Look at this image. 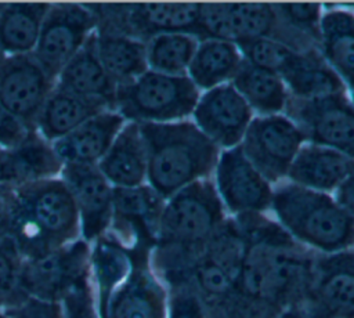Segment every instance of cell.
Segmentation results:
<instances>
[{
	"label": "cell",
	"instance_id": "7",
	"mask_svg": "<svg viewBox=\"0 0 354 318\" xmlns=\"http://www.w3.org/2000/svg\"><path fill=\"white\" fill-rule=\"evenodd\" d=\"M97 29L147 43L162 33L196 32L201 4H87Z\"/></svg>",
	"mask_w": 354,
	"mask_h": 318
},
{
	"label": "cell",
	"instance_id": "8",
	"mask_svg": "<svg viewBox=\"0 0 354 318\" xmlns=\"http://www.w3.org/2000/svg\"><path fill=\"white\" fill-rule=\"evenodd\" d=\"M90 243L82 238L41 256L22 259L19 290L26 297L61 303L90 278Z\"/></svg>",
	"mask_w": 354,
	"mask_h": 318
},
{
	"label": "cell",
	"instance_id": "3",
	"mask_svg": "<svg viewBox=\"0 0 354 318\" xmlns=\"http://www.w3.org/2000/svg\"><path fill=\"white\" fill-rule=\"evenodd\" d=\"M147 152V181L163 199L209 174L217 145L196 124L138 123Z\"/></svg>",
	"mask_w": 354,
	"mask_h": 318
},
{
	"label": "cell",
	"instance_id": "37",
	"mask_svg": "<svg viewBox=\"0 0 354 318\" xmlns=\"http://www.w3.org/2000/svg\"><path fill=\"white\" fill-rule=\"evenodd\" d=\"M8 318H62L59 303L22 297L15 304L4 308Z\"/></svg>",
	"mask_w": 354,
	"mask_h": 318
},
{
	"label": "cell",
	"instance_id": "23",
	"mask_svg": "<svg viewBox=\"0 0 354 318\" xmlns=\"http://www.w3.org/2000/svg\"><path fill=\"white\" fill-rule=\"evenodd\" d=\"M97 167L113 188H133L145 183L147 152L138 123H124Z\"/></svg>",
	"mask_w": 354,
	"mask_h": 318
},
{
	"label": "cell",
	"instance_id": "2",
	"mask_svg": "<svg viewBox=\"0 0 354 318\" xmlns=\"http://www.w3.org/2000/svg\"><path fill=\"white\" fill-rule=\"evenodd\" d=\"M10 238L22 259L41 256L80 239L77 209L59 177L17 187Z\"/></svg>",
	"mask_w": 354,
	"mask_h": 318
},
{
	"label": "cell",
	"instance_id": "9",
	"mask_svg": "<svg viewBox=\"0 0 354 318\" xmlns=\"http://www.w3.org/2000/svg\"><path fill=\"white\" fill-rule=\"evenodd\" d=\"M97 29V18L87 4L51 3L32 53L55 80Z\"/></svg>",
	"mask_w": 354,
	"mask_h": 318
},
{
	"label": "cell",
	"instance_id": "13",
	"mask_svg": "<svg viewBox=\"0 0 354 318\" xmlns=\"http://www.w3.org/2000/svg\"><path fill=\"white\" fill-rule=\"evenodd\" d=\"M163 207V198L149 185L113 188V212L108 234L131 250H148V246L156 243Z\"/></svg>",
	"mask_w": 354,
	"mask_h": 318
},
{
	"label": "cell",
	"instance_id": "32",
	"mask_svg": "<svg viewBox=\"0 0 354 318\" xmlns=\"http://www.w3.org/2000/svg\"><path fill=\"white\" fill-rule=\"evenodd\" d=\"M241 62V53L232 41L207 39L196 47L188 71L195 86L213 88L234 77Z\"/></svg>",
	"mask_w": 354,
	"mask_h": 318
},
{
	"label": "cell",
	"instance_id": "15",
	"mask_svg": "<svg viewBox=\"0 0 354 318\" xmlns=\"http://www.w3.org/2000/svg\"><path fill=\"white\" fill-rule=\"evenodd\" d=\"M59 178L68 187L80 221V238L87 243L108 232L113 212V187L97 166L64 165Z\"/></svg>",
	"mask_w": 354,
	"mask_h": 318
},
{
	"label": "cell",
	"instance_id": "22",
	"mask_svg": "<svg viewBox=\"0 0 354 318\" xmlns=\"http://www.w3.org/2000/svg\"><path fill=\"white\" fill-rule=\"evenodd\" d=\"M141 253L147 252L131 250L108 232L90 243V283L100 318H104L112 292L130 274Z\"/></svg>",
	"mask_w": 354,
	"mask_h": 318
},
{
	"label": "cell",
	"instance_id": "44",
	"mask_svg": "<svg viewBox=\"0 0 354 318\" xmlns=\"http://www.w3.org/2000/svg\"><path fill=\"white\" fill-rule=\"evenodd\" d=\"M3 6H4V3H0V11H1V8H3Z\"/></svg>",
	"mask_w": 354,
	"mask_h": 318
},
{
	"label": "cell",
	"instance_id": "35",
	"mask_svg": "<svg viewBox=\"0 0 354 318\" xmlns=\"http://www.w3.org/2000/svg\"><path fill=\"white\" fill-rule=\"evenodd\" d=\"M238 46L248 62L268 69L277 75L293 51V48L289 46H285L274 39L264 37L239 41Z\"/></svg>",
	"mask_w": 354,
	"mask_h": 318
},
{
	"label": "cell",
	"instance_id": "10",
	"mask_svg": "<svg viewBox=\"0 0 354 318\" xmlns=\"http://www.w3.org/2000/svg\"><path fill=\"white\" fill-rule=\"evenodd\" d=\"M288 115L306 138L354 159V105L343 94L288 97Z\"/></svg>",
	"mask_w": 354,
	"mask_h": 318
},
{
	"label": "cell",
	"instance_id": "1",
	"mask_svg": "<svg viewBox=\"0 0 354 318\" xmlns=\"http://www.w3.org/2000/svg\"><path fill=\"white\" fill-rule=\"evenodd\" d=\"M245 216L248 236L236 289L248 299L270 304H283L308 290L313 265L293 250L289 236L272 224Z\"/></svg>",
	"mask_w": 354,
	"mask_h": 318
},
{
	"label": "cell",
	"instance_id": "30",
	"mask_svg": "<svg viewBox=\"0 0 354 318\" xmlns=\"http://www.w3.org/2000/svg\"><path fill=\"white\" fill-rule=\"evenodd\" d=\"M319 33L325 61L354 90V15L344 10L326 12Z\"/></svg>",
	"mask_w": 354,
	"mask_h": 318
},
{
	"label": "cell",
	"instance_id": "27",
	"mask_svg": "<svg viewBox=\"0 0 354 318\" xmlns=\"http://www.w3.org/2000/svg\"><path fill=\"white\" fill-rule=\"evenodd\" d=\"M278 76L286 82L293 97L315 98L344 93L339 75L315 51L293 50Z\"/></svg>",
	"mask_w": 354,
	"mask_h": 318
},
{
	"label": "cell",
	"instance_id": "38",
	"mask_svg": "<svg viewBox=\"0 0 354 318\" xmlns=\"http://www.w3.org/2000/svg\"><path fill=\"white\" fill-rule=\"evenodd\" d=\"M282 18L295 29L301 32H317V22L319 18L318 4H278L275 6Z\"/></svg>",
	"mask_w": 354,
	"mask_h": 318
},
{
	"label": "cell",
	"instance_id": "25",
	"mask_svg": "<svg viewBox=\"0 0 354 318\" xmlns=\"http://www.w3.org/2000/svg\"><path fill=\"white\" fill-rule=\"evenodd\" d=\"M104 111L113 109L102 101L54 87L37 116L35 130L48 142H54Z\"/></svg>",
	"mask_w": 354,
	"mask_h": 318
},
{
	"label": "cell",
	"instance_id": "28",
	"mask_svg": "<svg viewBox=\"0 0 354 318\" xmlns=\"http://www.w3.org/2000/svg\"><path fill=\"white\" fill-rule=\"evenodd\" d=\"M51 3H4L0 11V54H32Z\"/></svg>",
	"mask_w": 354,
	"mask_h": 318
},
{
	"label": "cell",
	"instance_id": "12",
	"mask_svg": "<svg viewBox=\"0 0 354 318\" xmlns=\"http://www.w3.org/2000/svg\"><path fill=\"white\" fill-rule=\"evenodd\" d=\"M55 87V80L32 54L8 55L0 61V104L35 130L37 116Z\"/></svg>",
	"mask_w": 354,
	"mask_h": 318
},
{
	"label": "cell",
	"instance_id": "36",
	"mask_svg": "<svg viewBox=\"0 0 354 318\" xmlns=\"http://www.w3.org/2000/svg\"><path fill=\"white\" fill-rule=\"evenodd\" d=\"M59 304L62 318H100L90 278L72 289Z\"/></svg>",
	"mask_w": 354,
	"mask_h": 318
},
{
	"label": "cell",
	"instance_id": "47",
	"mask_svg": "<svg viewBox=\"0 0 354 318\" xmlns=\"http://www.w3.org/2000/svg\"><path fill=\"white\" fill-rule=\"evenodd\" d=\"M353 100H354V91H353Z\"/></svg>",
	"mask_w": 354,
	"mask_h": 318
},
{
	"label": "cell",
	"instance_id": "31",
	"mask_svg": "<svg viewBox=\"0 0 354 318\" xmlns=\"http://www.w3.org/2000/svg\"><path fill=\"white\" fill-rule=\"evenodd\" d=\"M232 80L235 90L260 113L272 115L286 105L288 94L283 80L268 69L242 61Z\"/></svg>",
	"mask_w": 354,
	"mask_h": 318
},
{
	"label": "cell",
	"instance_id": "39",
	"mask_svg": "<svg viewBox=\"0 0 354 318\" xmlns=\"http://www.w3.org/2000/svg\"><path fill=\"white\" fill-rule=\"evenodd\" d=\"M167 318H205L198 294L187 289L176 290L167 306Z\"/></svg>",
	"mask_w": 354,
	"mask_h": 318
},
{
	"label": "cell",
	"instance_id": "6",
	"mask_svg": "<svg viewBox=\"0 0 354 318\" xmlns=\"http://www.w3.org/2000/svg\"><path fill=\"white\" fill-rule=\"evenodd\" d=\"M198 104V88L187 76L148 69L137 79L116 87L115 111L136 123H165L191 113Z\"/></svg>",
	"mask_w": 354,
	"mask_h": 318
},
{
	"label": "cell",
	"instance_id": "26",
	"mask_svg": "<svg viewBox=\"0 0 354 318\" xmlns=\"http://www.w3.org/2000/svg\"><path fill=\"white\" fill-rule=\"evenodd\" d=\"M353 166V159L335 149L307 145L299 149L288 174L297 185L330 191L342 184Z\"/></svg>",
	"mask_w": 354,
	"mask_h": 318
},
{
	"label": "cell",
	"instance_id": "34",
	"mask_svg": "<svg viewBox=\"0 0 354 318\" xmlns=\"http://www.w3.org/2000/svg\"><path fill=\"white\" fill-rule=\"evenodd\" d=\"M22 256L11 238L0 239V308H7L22 297L19 290V271Z\"/></svg>",
	"mask_w": 354,
	"mask_h": 318
},
{
	"label": "cell",
	"instance_id": "40",
	"mask_svg": "<svg viewBox=\"0 0 354 318\" xmlns=\"http://www.w3.org/2000/svg\"><path fill=\"white\" fill-rule=\"evenodd\" d=\"M29 130L19 119L0 104V148L10 149L26 140Z\"/></svg>",
	"mask_w": 354,
	"mask_h": 318
},
{
	"label": "cell",
	"instance_id": "16",
	"mask_svg": "<svg viewBox=\"0 0 354 318\" xmlns=\"http://www.w3.org/2000/svg\"><path fill=\"white\" fill-rule=\"evenodd\" d=\"M307 292V304L317 318H354V252L318 260Z\"/></svg>",
	"mask_w": 354,
	"mask_h": 318
},
{
	"label": "cell",
	"instance_id": "29",
	"mask_svg": "<svg viewBox=\"0 0 354 318\" xmlns=\"http://www.w3.org/2000/svg\"><path fill=\"white\" fill-rule=\"evenodd\" d=\"M94 40L100 62L116 86L148 71L147 43L104 29H95Z\"/></svg>",
	"mask_w": 354,
	"mask_h": 318
},
{
	"label": "cell",
	"instance_id": "42",
	"mask_svg": "<svg viewBox=\"0 0 354 318\" xmlns=\"http://www.w3.org/2000/svg\"><path fill=\"white\" fill-rule=\"evenodd\" d=\"M336 202L351 216L354 217V166L347 174V177L337 187Z\"/></svg>",
	"mask_w": 354,
	"mask_h": 318
},
{
	"label": "cell",
	"instance_id": "5",
	"mask_svg": "<svg viewBox=\"0 0 354 318\" xmlns=\"http://www.w3.org/2000/svg\"><path fill=\"white\" fill-rule=\"evenodd\" d=\"M223 225V206L209 181H194L170 196L160 214L156 245L165 250H195Z\"/></svg>",
	"mask_w": 354,
	"mask_h": 318
},
{
	"label": "cell",
	"instance_id": "19",
	"mask_svg": "<svg viewBox=\"0 0 354 318\" xmlns=\"http://www.w3.org/2000/svg\"><path fill=\"white\" fill-rule=\"evenodd\" d=\"M104 318H167L166 292L148 265V253L137 256L130 274L112 292Z\"/></svg>",
	"mask_w": 354,
	"mask_h": 318
},
{
	"label": "cell",
	"instance_id": "14",
	"mask_svg": "<svg viewBox=\"0 0 354 318\" xmlns=\"http://www.w3.org/2000/svg\"><path fill=\"white\" fill-rule=\"evenodd\" d=\"M281 15L270 4H201L198 33L209 39L245 41L270 39L279 41Z\"/></svg>",
	"mask_w": 354,
	"mask_h": 318
},
{
	"label": "cell",
	"instance_id": "21",
	"mask_svg": "<svg viewBox=\"0 0 354 318\" xmlns=\"http://www.w3.org/2000/svg\"><path fill=\"white\" fill-rule=\"evenodd\" d=\"M64 163L53 144L36 130L19 145L3 149L0 155V183L21 187L29 183L59 177Z\"/></svg>",
	"mask_w": 354,
	"mask_h": 318
},
{
	"label": "cell",
	"instance_id": "11",
	"mask_svg": "<svg viewBox=\"0 0 354 318\" xmlns=\"http://www.w3.org/2000/svg\"><path fill=\"white\" fill-rule=\"evenodd\" d=\"M304 140L290 119L270 115L249 123L241 149L267 181H277L288 173Z\"/></svg>",
	"mask_w": 354,
	"mask_h": 318
},
{
	"label": "cell",
	"instance_id": "43",
	"mask_svg": "<svg viewBox=\"0 0 354 318\" xmlns=\"http://www.w3.org/2000/svg\"><path fill=\"white\" fill-rule=\"evenodd\" d=\"M0 318H8V317H7V314L4 312V310H3V308H0Z\"/></svg>",
	"mask_w": 354,
	"mask_h": 318
},
{
	"label": "cell",
	"instance_id": "41",
	"mask_svg": "<svg viewBox=\"0 0 354 318\" xmlns=\"http://www.w3.org/2000/svg\"><path fill=\"white\" fill-rule=\"evenodd\" d=\"M17 207V187L0 183V239L10 238Z\"/></svg>",
	"mask_w": 354,
	"mask_h": 318
},
{
	"label": "cell",
	"instance_id": "4",
	"mask_svg": "<svg viewBox=\"0 0 354 318\" xmlns=\"http://www.w3.org/2000/svg\"><path fill=\"white\" fill-rule=\"evenodd\" d=\"M271 206L281 224L313 247L339 253L354 245V217L322 192L283 185L272 194Z\"/></svg>",
	"mask_w": 354,
	"mask_h": 318
},
{
	"label": "cell",
	"instance_id": "17",
	"mask_svg": "<svg viewBox=\"0 0 354 318\" xmlns=\"http://www.w3.org/2000/svg\"><path fill=\"white\" fill-rule=\"evenodd\" d=\"M194 116L196 126L207 138L231 148L243 138L252 109L234 86L220 84L198 101Z\"/></svg>",
	"mask_w": 354,
	"mask_h": 318
},
{
	"label": "cell",
	"instance_id": "24",
	"mask_svg": "<svg viewBox=\"0 0 354 318\" xmlns=\"http://www.w3.org/2000/svg\"><path fill=\"white\" fill-rule=\"evenodd\" d=\"M94 33L77 54L61 69L55 79V87L84 98L102 101L115 111V94L118 86L100 62L95 51Z\"/></svg>",
	"mask_w": 354,
	"mask_h": 318
},
{
	"label": "cell",
	"instance_id": "45",
	"mask_svg": "<svg viewBox=\"0 0 354 318\" xmlns=\"http://www.w3.org/2000/svg\"><path fill=\"white\" fill-rule=\"evenodd\" d=\"M1 151H3V148H0V155H1Z\"/></svg>",
	"mask_w": 354,
	"mask_h": 318
},
{
	"label": "cell",
	"instance_id": "46",
	"mask_svg": "<svg viewBox=\"0 0 354 318\" xmlns=\"http://www.w3.org/2000/svg\"><path fill=\"white\" fill-rule=\"evenodd\" d=\"M1 58H3V55H1V54H0V61H1Z\"/></svg>",
	"mask_w": 354,
	"mask_h": 318
},
{
	"label": "cell",
	"instance_id": "33",
	"mask_svg": "<svg viewBox=\"0 0 354 318\" xmlns=\"http://www.w3.org/2000/svg\"><path fill=\"white\" fill-rule=\"evenodd\" d=\"M196 40L188 33H162L147 41L148 69L183 76L196 51Z\"/></svg>",
	"mask_w": 354,
	"mask_h": 318
},
{
	"label": "cell",
	"instance_id": "18",
	"mask_svg": "<svg viewBox=\"0 0 354 318\" xmlns=\"http://www.w3.org/2000/svg\"><path fill=\"white\" fill-rule=\"evenodd\" d=\"M217 187L231 212L253 214L272 200L268 181L243 155L241 147L224 152L217 166Z\"/></svg>",
	"mask_w": 354,
	"mask_h": 318
},
{
	"label": "cell",
	"instance_id": "20",
	"mask_svg": "<svg viewBox=\"0 0 354 318\" xmlns=\"http://www.w3.org/2000/svg\"><path fill=\"white\" fill-rule=\"evenodd\" d=\"M124 123L116 111H104L51 144L64 165L97 166Z\"/></svg>",
	"mask_w": 354,
	"mask_h": 318
}]
</instances>
